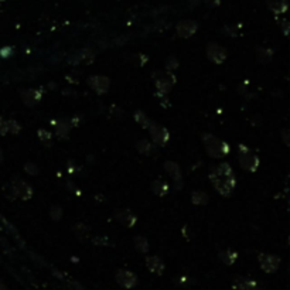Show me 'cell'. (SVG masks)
<instances>
[{
  "label": "cell",
  "mask_w": 290,
  "mask_h": 290,
  "mask_svg": "<svg viewBox=\"0 0 290 290\" xmlns=\"http://www.w3.org/2000/svg\"><path fill=\"white\" fill-rule=\"evenodd\" d=\"M0 290H6V287H5V286H3L2 283H0Z\"/></svg>",
  "instance_id": "obj_1"
}]
</instances>
